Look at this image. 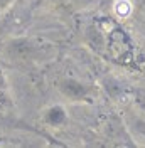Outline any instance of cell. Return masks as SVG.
I'll list each match as a JSON object with an SVG mask.
<instances>
[{"instance_id":"6da1fadb","label":"cell","mask_w":145,"mask_h":148,"mask_svg":"<svg viewBox=\"0 0 145 148\" xmlns=\"http://www.w3.org/2000/svg\"><path fill=\"white\" fill-rule=\"evenodd\" d=\"M132 10H133V5H132L130 0H115V3H113V12L120 18L130 17Z\"/></svg>"}]
</instances>
